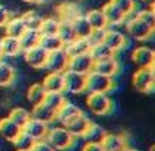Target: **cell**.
<instances>
[{
  "instance_id": "obj_19",
  "label": "cell",
  "mask_w": 155,
  "mask_h": 151,
  "mask_svg": "<svg viewBox=\"0 0 155 151\" xmlns=\"http://www.w3.org/2000/svg\"><path fill=\"white\" fill-rule=\"evenodd\" d=\"M82 110L76 106V104H73V103H70V101H64L61 107L57 110V115H56V120L57 122H60L63 126H66V125L69 123L72 119H75L79 113H81Z\"/></svg>"
},
{
  "instance_id": "obj_32",
  "label": "cell",
  "mask_w": 155,
  "mask_h": 151,
  "mask_svg": "<svg viewBox=\"0 0 155 151\" xmlns=\"http://www.w3.org/2000/svg\"><path fill=\"white\" fill-rule=\"evenodd\" d=\"M104 135H105V131H104L103 128H101L100 125L91 122L82 138H84L86 142H98V144H101Z\"/></svg>"
},
{
  "instance_id": "obj_4",
  "label": "cell",
  "mask_w": 155,
  "mask_h": 151,
  "mask_svg": "<svg viewBox=\"0 0 155 151\" xmlns=\"http://www.w3.org/2000/svg\"><path fill=\"white\" fill-rule=\"evenodd\" d=\"M126 21H127V24H126L127 34H129L133 40H136V41H147V40H149V38L155 34L154 31L148 27L142 19L138 18L135 13H133L132 18L129 16Z\"/></svg>"
},
{
  "instance_id": "obj_5",
  "label": "cell",
  "mask_w": 155,
  "mask_h": 151,
  "mask_svg": "<svg viewBox=\"0 0 155 151\" xmlns=\"http://www.w3.org/2000/svg\"><path fill=\"white\" fill-rule=\"evenodd\" d=\"M63 79H64V92L68 91L70 94H82L86 91V75L78 73L73 71L63 72Z\"/></svg>"
},
{
  "instance_id": "obj_23",
  "label": "cell",
  "mask_w": 155,
  "mask_h": 151,
  "mask_svg": "<svg viewBox=\"0 0 155 151\" xmlns=\"http://www.w3.org/2000/svg\"><path fill=\"white\" fill-rule=\"evenodd\" d=\"M91 45L92 44H91L89 38H75L69 44L64 45V50L69 54V57H72V56H78V54L89 53Z\"/></svg>"
},
{
  "instance_id": "obj_44",
  "label": "cell",
  "mask_w": 155,
  "mask_h": 151,
  "mask_svg": "<svg viewBox=\"0 0 155 151\" xmlns=\"http://www.w3.org/2000/svg\"><path fill=\"white\" fill-rule=\"evenodd\" d=\"M140 2H142L145 6H148V8H152L155 5V0H140Z\"/></svg>"
},
{
  "instance_id": "obj_20",
  "label": "cell",
  "mask_w": 155,
  "mask_h": 151,
  "mask_svg": "<svg viewBox=\"0 0 155 151\" xmlns=\"http://www.w3.org/2000/svg\"><path fill=\"white\" fill-rule=\"evenodd\" d=\"M0 47H2L3 57H16L22 53L19 38H16V37L5 35L0 40Z\"/></svg>"
},
{
  "instance_id": "obj_14",
  "label": "cell",
  "mask_w": 155,
  "mask_h": 151,
  "mask_svg": "<svg viewBox=\"0 0 155 151\" xmlns=\"http://www.w3.org/2000/svg\"><path fill=\"white\" fill-rule=\"evenodd\" d=\"M101 9H103L104 16H105V19H107L108 27H117V25H121V24H124V21L127 19V16L119 9L113 2H110V0L104 5Z\"/></svg>"
},
{
  "instance_id": "obj_43",
  "label": "cell",
  "mask_w": 155,
  "mask_h": 151,
  "mask_svg": "<svg viewBox=\"0 0 155 151\" xmlns=\"http://www.w3.org/2000/svg\"><path fill=\"white\" fill-rule=\"evenodd\" d=\"M81 151H104L103 147H101V144H98V142H86L82 145V148Z\"/></svg>"
},
{
  "instance_id": "obj_50",
  "label": "cell",
  "mask_w": 155,
  "mask_h": 151,
  "mask_svg": "<svg viewBox=\"0 0 155 151\" xmlns=\"http://www.w3.org/2000/svg\"><path fill=\"white\" fill-rule=\"evenodd\" d=\"M129 151H140V150H135V148H129Z\"/></svg>"
},
{
  "instance_id": "obj_47",
  "label": "cell",
  "mask_w": 155,
  "mask_h": 151,
  "mask_svg": "<svg viewBox=\"0 0 155 151\" xmlns=\"http://www.w3.org/2000/svg\"><path fill=\"white\" fill-rule=\"evenodd\" d=\"M149 151H155V144H154V145H151V148H149Z\"/></svg>"
},
{
  "instance_id": "obj_25",
  "label": "cell",
  "mask_w": 155,
  "mask_h": 151,
  "mask_svg": "<svg viewBox=\"0 0 155 151\" xmlns=\"http://www.w3.org/2000/svg\"><path fill=\"white\" fill-rule=\"evenodd\" d=\"M40 40H41V34L38 29H29L26 28V31L19 37V43H21V50L22 53L32 49L35 45H40Z\"/></svg>"
},
{
  "instance_id": "obj_42",
  "label": "cell",
  "mask_w": 155,
  "mask_h": 151,
  "mask_svg": "<svg viewBox=\"0 0 155 151\" xmlns=\"http://www.w3.org/2000/svg\"><path fill=\"white\" fill-rule=\"evenodd\" d=\"M10 18H12V15H10L9 9L6 8V6L0 5V27H5L6 22H8Z\"/></svg>"
},
{
  "instance_id": "obj_46",
  "label": "cell",
  "mask_w": 155,
  "mask_h": 151,
  "mask_svg": "<svg viewBox=\"0 0 155 151\" xmlns=\"http://www.w3.org/2000/svg\"><path fill=\"white\" fill-rule=\"evenodd\" d=\"M22 2H26V3H34V2H40V0H22Z\"/></svg>"
},
{
  "instance_id": "obj_54",
  "label": "cell",
  "mask_w": 155,
  "mask_h": 151,
  "mask_svg": "<svg viewBox=\"0 0 155 151\" xmlns=\"http://www.w3.org/2000/svg\"><path fill=\"white\" fill-rule=\"evenodd\" d=\"M40 2H41V0H40Z\"/></svg>"
},
{
  "instance_id": "obj_3",
  "label": "cell",
  "mask_w": 155,
  "mask_h": 151,
  "mask_svg": "<svg viewBox=\"0 0 155 151\" xmlns=\"http://www.w3.org/2000/svg\"><path fill=\"white\" fill-rule=\"evenodd\" d=\"M114 88V78L91 71L86 73V91L88 92H110Z\"/></svg>"
},
{
  "instance_id": "obj_31",
  "label": "cell",
  "mask_w": 155,
  "mask_h": 151,
  "mask_svg": "<svg viewBox=\"0 0 155 151\" xmlns=\"http://www.w3.org/2000/svg\"><path fill=\"white\" fill-rule=\"evenodd\" d=\"M59 25H60V19L59 18H43L38 31L41 35H54L59 31Z\"/></svg>"
},
{
  "instance_id": "obj_52",
  "label": "cell",
  "mask_w": 155,
  "mask_h": 151,
  "mask_svg": "<svg viewBox=\"0 0 155 151\" xmlns=\"http://www.w3.org/2000/svg\"><path fill=\"white\" fill-rule=\"evenodd\" d=\"M124 151H129V148H127V150H124Z\"/></svg>"
},
{
  "instance_id": "obj_9",
  "label": "cell",
  "mask_w": 155,
  "mask_h": 151,
  "mask_svg": "<svg viewBox=\"0 0 155 151\" xmlns=\"http://www.w3.org/2000/svg\"><path fill=\"white\" fill-rule=\"evenodd\" d=\"M103 43L108 45L114 53H117V52H120L121 49H124L127 45V38L121 31L116 29L114 27H108L104 31Z\"/></svg>"
},
{
  "instance_id": "obj_6",
  "label": "cell",
  "mask_w": 155,
  "mask_h": 151,
  "mask_svg": "<svg viewBox=\"0 0 155 151\" xmlns=\"http://www.w3.org/2000/svg\"><path fill=\"white\" fill-rule=\"evenodd\" d=\"M132 84L139 92H151L155 89V81L149 68H138L132 76Z\"/></svg>"
},
{
  "instance_id": "obj_27",
  "label": "cell",
  "mask_w": 155,
  "mask_h": 151,
  "mask_svg": "<svg viewBox=\"0 0 155 151\" xmlns=\"http://www.w3.org/2000/svg\"><path fill=\"white\" fill-rule=\"evenodd\" d=\"M3 28H5L6 35L16 37V38H19V37H21L26 31V25H25V22H24V19L21 18V16L10 18L8 22H6V25H5Z\"/></svg>"
},
{
  "instance_id": "obj_24",
  "label": "cell",
  "mask_w": 155,
  "mask_h": 151,
  "mask_svg": "<svg viewBox=\"0 0 155 151\" xmlns=\"http://www.w3.org/2000/svg\"><path fill=\"white\" fill-rule=\"evenodd\" d=\"M56 115H57V112L50 109V107L47 106V104H44V103L38 104V106H34L32 107V112H31V116H32V117L41 120V122H44V123H47V125L53 123V122L56 120Z\"/></svg>"
},
{
  "instance_id": "obj_35",
  "label": "cell",
  "mask_w": 155,
  "mask_h": 151,
  "mask_svg": "<svg viewBox=\"0 0 155 151\" xmlns=\"http://www.w3.org/2000/svg\"><path fill=\"white\" fill-rule=\"evenodd\" d=\"M8 117L12 119V120L16 125H19L21 128H24L26 122L31 119V112H28L24 107H15V109L10 110V113H9Z\"/></svg>"
},
{
  "instance_id": "obj_11",
  "label": "cell",
  "mask_w": 155,
  "mask_h": 151,
  "mask_svg": "<svg viewBox=\"0 0 155 151\" xmlns=\"http://www.w3.org/2000/svg\"><path fill=\"white\" fill-rule=\"evenodd\" d=\"M155 59V50L147 45H139L132 52V62L138 68H149Z\"/></svg>"
},
{
  "instance_id": "obj_12",
  "label": "cell",
  "mask_w": 155,
  "mask_h": 151,
  "mask_svg": "<svg viewBox=\"0 0 155 151\" xmlns=\"http://www.w3.org/2000/svg\"><path fill=\"white\" fill-rule=\"evenodd\" d=\"M101 147L104 151H124L127 150V141L124 135L105 132L103 141H101Z\"/></svg>"
},
{
  "instance_id": "obj_33",
  "label": "cell",
  "mask_w": 155,
  "mask_h": 151,
  "mask_svg": "<svg viewBox=\"0 0 155 151\" xmlns=\"http://www.w3.org/2000/svg\"><path fill=\"white\" fill-rule=\"evenodd\" d=\"M57 35L60 37V40L63 41V44H69L70 41H73L75 38H78L73 27H72V22L70 21H60V25H59V31H57Z\"/></svg>"
},
{
  "instance_id": "obj_51",
  "label": "cell",
  "mask_w": 155,
  "mask_h": 151,
  "mask_svg": "<svg viewBox=\"0 0 155 151\" xmlns=\"http://www.w3.org/2000/svg\"><path fill=\"white\" fill-rule=\"evenodd\" d=\"M16 151H31V150H16Z\"/></svg>"
},
{
  "instance_id": "obj_53",
  "label": "cell",
  "mask_w": 155,
  "mask_h": 151,
  "mask_svg": "<svg viewBox=\"0 0 155 151\" xmlns=\"http://www.w3.org/2000/svg\"><path fill=\"white\" fill-rule=\"evenodd\" d=\"M154 62H155V59H154Z\"/></svg>"
},
{
  "instance_id": "obj_29",
  "label": "cell",
  "mask_w": 155,
  "mask_h": 151,
  "mask_svg": "<svg viewBox=\"0 0 155 151\" xmlns=\"http://www.w3.org/2000/svg\"><path fill=\"white\" fill-rule=\"evenodd\" d=\"M57 16L60 21H72V19L78 16L81 13L79 6L76 3H61L60 6H57Z\"/></svg>"
},
{
  "instance_id": "obj_17",
  "label": "cell",
  "mask_w": 155,
  "mask_h": 151,
  "mask_svg": "<svg viewBox=\"0 0 155 151\" xmlns=\"http://www.w3.org/2000/svg\"><path fill=\"white\" fill-rule=\"evenodd\" d=\"M92 71L103 73V75H107V76H111V78H116L117 73L120 72V63H119V60L116 57L100 60V62H94Z\"/></svg>"
},
{
  "instance_id": "obj_36",
  "label": "cell",
  "mask_w": 155,
  "mask_h": 151,
  "mask_svg": "<svg viewBox=\"0 0 155 151\" xmlns=\"http://www.w3.org/2000/svg\"><path fill=\"white\" fill-rule=\"evenodd\" d=\"M66 101V97H64V92H47L45 97H44V104L53 109V110H59L61 107V104Z\"/></svg>"
},
{
  "instance_id": "obj_34",
  "label": "cell",
  "mask_w": 155,
  "mask_h": 151,
  "mask_svg": "<svg viewBox=\"0 0 155 151\" xmlns=\"http://www.w3.org/2000/svg\"><path fill=\"white\" fill-rule=\"evenodd\" d=\"M40 45L47 52H54V50H59V49L64 47L63 41L60 40V37L57 34H54V35H41Z\"/></svg>"
},
{
  "instance_id": "obj_39",
  "label": "cell",
  "mask_w": 155,
  "mask_h": 151,
  "mask_svg": "<svg viewBox=\"0 0 155 151\" xmlns=\"http://www.w3.org/2000/svg\"><path fill=\"white\" fill-rule=\"evenodd\" d=\"M35 139L34 138H31L29 135L26 132H22L18 135V138L13 141V145L16 147V150H31L32 148V145H34Z\"/></svg>"
},
{
  "instance_id": "obj_49",
  "label": "cell",
  "mask_w": 155,
  "mask_h": 151,
  "mask_svg": "<svg viewBox=\"0 0 155 151\" xmlns=\"http://www.w3.org/2000/svg\"><path fill=\"white\" fill-rule=\"evenodd\" d=\"M151 10L154 12V15H155V5H154V6H152V8H151Z\"/></svg>"
},
{
  "instance_id": "obj_8",
  "label": "cell",
  "mask_w": 155,
  "mask_h": 151,
  "mask_svg": "<svg viewBox=\"0 0 155 151\" xmlns=\"http://www.w3.org/2000/svg\"><path fill=\"white\" fill-rule=\"evenodd\" d=\"M24 57H25V62L29 68H32V69H45L48 52L44 50L41 45H35L32 49L24 52Z\"/></svg>"
},
{
  "instance_id": "obj_40",
  "label": "cell",
  "mask_w": 155,
  "mask_h": 151,
  "mask_svg": "<svg viewBox=\"0 0 155 151\" xmlns=\"http://www.w3.org/2000/svg\"><path fill=\"white\" fill-rule=\"evenodd\" d=\"M135 15H136L138 18L142 19V21L147 24L148 27H149L155 32V15H154V12H152V10H151V9L136 10V12H135Z\"/></svg>"
},
{
  "instance_id": "obj_30",
  "label": "cell",
  "mask_w": 155,
  "mask_h": 151,
  "mask_svg": "<svg viewBox=\"0 0 155 151\" xmlns=\"http://www.w3.org/2000/svg\"><path fill=\"white\" fill-rule=\"evenodd\" d=\"M45 89H44L43 84H32L28 91H26V98L29 101V104L34 107V106H38L41 104L44 101V97H45Z\"/></svg>"
},
{
  "instance_id": "obj_45",
  "label": "cell",
  "mask_w": 155,
  "mask_h": 151,
  "mask_svg": "<svg viewBox=\"0 0 155 151\" xmlns=\"http://www.w3.org/2000/svg\"><path fill=\"white\" fill-rule=\"evenodd\" d=\"M149 69H151V73H152V76H154V81H155V62L149 66Z\"/></svg>"
},
{
  "instance_id": "obj_21",
  "label": "cell",
  "mask_w": 155,
  "mask_h": 151,
  "mask_svg": "<svg viewBox=\"0 0 155 151\" xmlns=\"http://www.w3.org/2000/svg\"><path fill=\"white\" fill-rule=\"evenodd\" d=\"M70 22H72L73 31H75V34H76L78 38H89V35L92 34V28L89 25L85 13H79V15L75 16Z\"/></svg>"
},
{
  "instance_id": "obj_38",
  "label": "cell",
  "mask_w": 155,
  "mask_h": 151,
  "mask_svg": "<svg viewBox=\"0 0 155 151\" xmlns=\"http://www.w3.org/2000/svg\"><path fill=\"white\" fill-rule=\"evenodd\" d=\"M21 18L24 19V22H25L26 28H29V29H38L40 27V24H41V21L43 18L35 12V10H29V12H25Z\"/></svg>"
},
{
  "instance_id": "obj_7",
  "label": "cell",
  "mask_w": 155,
  "mask_h": 151,
  "mask_svg": "<svg viewBox=\"0 0 155 151\" xmlns=\"http://www.w3.org/2000/svg\"><path fill=\"white\" fill-rule=\"evenodd\" d=\"M68 65H69V54L66 53L64 47L59 49V50H54V52H48L45 69H48L50 72L63 73L64 71H68Z\"/></svg>"
},
{
  "instance_id": "obj_16",
  "label": "cell",
  "mask_w": 155,
  "mask_h": 151,
  "mask_svg": "<svg viewBox=\"0 0 155 151\" xmlns=\"http://www.w3.org/2000/svg\"><path fill=\"white\" fill-rule=\"evenodd\" d=\"M22 132V128L16 125L12 119L3 117L0 119V136L9 142H13L18 138V135Z\"/></svg>"
},
{
  "instance_id": "obj_41",
  "label": "cell",
  "mask_w": 155,
  "mask_h": 151,
  "mask_svg": "<svg viewBox=\"0 0 155 151\" xmlns=\"http://www.w3.org/2000/svg\"><path fill=\"white\" fill-rule=\"evenodd\" d=\"M31 151H56V150L50 145V142L47 139H38V141L34 142Z\"/></svg>"
},
{
  "instance_id": "obj_18",
  "label": "cell",
  "mask_w": 155,
  "mask_h": 151,
  "mask_svg": "<svg viewBox=\"0 0 155 151\" xmlns=\"http://www.w3.org/2000/svg\"><path fill=\"white\" fill-rule=\"evenodd\" d=\"M45 92H64V79L60 72H50L43 79Z\"/></svg>"
},
{
  "instance_id": "obj_10",
  "label": "cell",
  "mask_w": 155,
  "mask_h": 151,
  "mask_svg": "<svg viewBox=\"0 0 155 151\" xmlns=\"http://www.w3.org/2000/svg\"><path fill=\"white\" fill-rule=\"evenodd\" d=\"M94 68V60L92 57L89 56V53L85 54H78V56H72L69 57V65H68V69L78 73H89Z\"/></svg>"
},
{
  "instance_id": "obj_13",
  "label": "cell",
  "mask_w": 155,
  "mask_h": 151,
  "mask_svg": "<svg viewBox=\"0 0 155 151\" xmlns=\"http://www.w3.org/2000/svg\"><path fill=\"white\" fill-rule=\"evenodd\" d=\"M48 129H50L48 125L41 122V120H38V119H35L32 116H31V119L25 123V126L22 128V131L28 133L31 138H34L35 141H38V139H45Z\"/></svg>"
},
{
  "instance_id": "obj_22",
  "label": "cell",
  "mask_w": 155,
  "mask_h": 151,
  "mask_svg": "<svg viewBox=\"0 0 155 151\" xmlns=\"http://www.w3.org/2000/svg\"><path fill=\"white\" fill-rule=\"evenodd\" d=\"M86 19L89 22V25L92 28V31H104L108 28L107 19L104 16L103 9H91L85 13Z\"/></svg>"
},
{
  "instance_id": "obj_28",
  "label": "cell",
  "mask_w": 155,
  "mask_h": 151,
  "mask_svg": "<svg viewBox=\"0 0 155 151\" xmlns=\"http://www.w3.org/2000/svg\"><path fill=\"white\" fill-rule=\"evenodd\" d=\"M16 71L10 63L0 59V87H9L15 82Z\"/></svg>"
},
{
  "instance_id": "obj_37",
  "label": "cell",
  "mask_w": 155,
  "mask_h": 151,
  "mask_svg": "<svg viewBox=\"0 0 155 151\" xmlns=\"http://www.w3.org/2000/svg\"><path fill=\"white\" fill-rule=\"evenodd\" d=\"M110 2H113L127 18L132 16L136 12V8H138V5H136L135 0H110Z\"/></svg>"
},
{
  "instance_id": "obj_2",
  "label": "cell",
  "mask_w": 155,
  "mask_h": 151,
  "mask_svg": "<svg viewBox=\"0 0 155 151\" xmlns=\"http://www.w3.org/2000/svg\"><path fill=\"white\" fill-rule=\"evenodd\" d=\"M86 107L95 116H105L113 112V100L108 92H88Z\"/></svg>"
},
{
  "instance_id": "obj_1",
  "label": "cell",
  "mask_w": 155,
  "mask_h": 151,
  "mask_svg": "<svg viewBox=\"0 0 155 151\" xmlns=\"http://www.w3.org/2000/svg\"><path fill=\"white\" fill-rule=\"evenodd\" d=\"M45 139L50 142V145H51L56 151H68L75 145V142H76L78 138H75V136L68 131V128L61 125V126L50 128L48 132H47Z\"/></svg>"
},
{
  "instance_id": "obj_26",
  "label": "cell",
  "mask_w": 155,
  "mask_h": 151,
  "mask_svg": "<svg viewBox=\"0 0 155 151\" xmlns=\"http://www.w3.org/2000/svg\"><path fill=\"white\" fill-rule=\"evenodd\" d=\"M89 56L92 57L94 62H100V60H105V59L116 57V53H114L107 44H104L103 41H100V43H95V44L91 45Z\"/></svg>"
},
{
  "instance_id": "obj_15",
  "label": "cell",
  "mask_w": 155,
  "mask_h": 151,
  "mask_svg": "<svg viewBox=\"0 0 155 151\" xmlns=\"http://www.w3.org/2000/svg\"><path fill=\"white\" fill-rule=\"evenodd\" d=\"M89 123H91L89 117H88L84 112H81L75 119H72L69 123L66 125V128H68V131H69L75 138H82L84 133L86 132V129H88Z\"/></svg>"
},
{
  "instance_id": "obj_48",
  "label": "cell",
  "mask_w": 155,
  "mask_h": 151,
  "mask_svg": "<svg viewBox=\"0 0 155 151\" xmlns=\"http://www.w3.org/2000/svg\"><path fill=\"white\" fill-rule=\"evenodd\" d=\"M0 59H3V53H2V47H0Z\"/></svg>"
}]
</instances>
